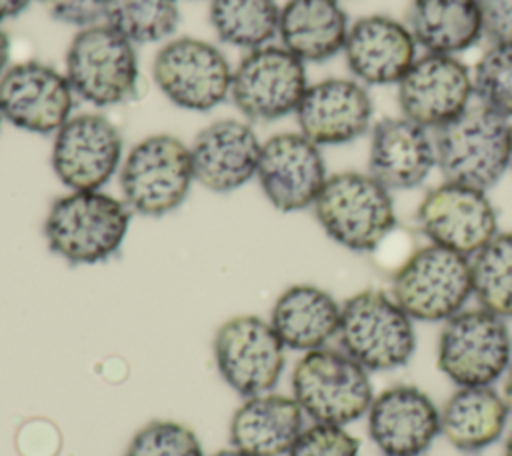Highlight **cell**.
Wrapping results in <instances>:
<instances>
[{"instance_id": "obj_6", "label": "cell", "mask_w": 512, "mask_h": 456, "mask_svg": "<svg viewBox=\"0 0 512 456\" xmlns=\"http://www.w3.org/2000/svg\"><path fill=\"white\" fill-rule=\"evenodd\" d=\"M436 364L458 388L492 386L512 364L506 318L482 306L460 310L440 330Z\"/></svg>"}, {"instance_id": "obj_2", "label": "cell", "mask_w": 512, "mask_h": 456, "mask_svg": "<svg viewBox=\"0 0 512 456\" xmlns=\"http://www.w3.org/2000/svg\"><path fill=\"white\" fill-rule=\"evenodd\" d=\"M436 166L444 180L492 188L510 168V120L484 104H470L436 130Z\"/></svg>"}, {"instance_id": "obj_1", "label": "cell", "mask_w": 512, "mask_h": 456, "mask_svg": "<svg viewBox=\"0 0 512 456\" xmlns=\"http://www.w3.org/2000/svg\"><path fill=\"white\" fill-rule=\"evenodd\" d=\"M128 226L126 202L100 190H72L52 202L44 238L70 264H98L120 250Z\"/></svg>"}, {"instance_id": "obj_23", "label": "cell", "mask_w": 512, "mask_h": 456, "mask_svg": "<svg viewBox=\"0 0 512 456\" xmlns=\"http://www.w3.org/2000/svg\"><path fill=\"white\" fill-rule=\"evenodd\" d=\"M302 430L304 412L294 396L264 392L232 414L230 444L248 456H286Z\"/></svg>"}, {"instance_id": "obj_4", "label": "cell", "mask_w": 512, "mask_h": 456, "mask_svg": "<svg viewBox=\"0 0 512 456\" xmlns=\"http://www.w3.org/2000/svg\"><path fill=\"white\" fill-rule=\"evenodd\" d=\"M338 342L368 372L396 370L406 366L416 350L414 320L392 294L360 290L340 308Z\"/></svg>"}, {"instance_id": "obj_14", "label": "cell", "mask_w": 512, "mask_h": 456, "mask_svg": "<svg viewBox=\"0 0 512 456\" xmlns=\"http://www.w3.org/2000/svg\"><path fill=\"white\" fill-rule=\"evenodd\" d=\"M122 160L120 130L98 112L70 116L52 144V170L70 190H100Z\"/></svg>"}, {"instance_id": "obj_36", "label": "cell", "mask_w": 512, "mask_h": 456, "mask_svg": "<svg viewBox=\"0 0 512 456\" xmlns=\"http://www.w3.org/2000/svg\"><path fill=\"white\" fill-rule=\"evenodd\" d=\"M32 0H0V22L22 14Z\"/></svg>"}, {"instance_id": "obj_17", "label": "cell", "mask_w": 512, "mask_h": 456, "mask_svg": "<svg viewBox=\"0 0 512 456\" xmlns=\"http://www.w3.org/2000/svg\"><path fill=\"white\" fill-rule=\"evenodd\" d=\"M256 178L276 210L298 212L314 204L328 174L318 144L300 132H282L262 144Z\"/></svg>"}, {"instance_id": "obj_42", "label": "cell", "mask_w": 512, "mask_h": 456, "mask_svg": "<svg viewBox=\"0 0 512 456\" xmlns=\"http://www.w3.org/2000/svg\"><path fill=\"white\" fill-rule=\"evenodd\" d=\"M0 122H2V116H0Z\"/></svg>"}, {"instance_id": "obj_32", "label": "cell", "mask_w": 512, "mask_h": 456, "mask_svg": "<svg viewBox=\"0 0 512 456\" xmlns=\"http://www.w3.org/2000/svg\"><path fill=\"white\" fill-rule=\"evenodd\" d=\"M124 456H204L194 430L174 420H152L126 446Z\"/></svg>"}, {"instance_id": "obj_39", "label": "cell", "mask_w": 512, "mask_h": 456, "mask_svg": "<svg viewBox=\"0 0 512 456\" xmlns=\"http://www.w3.org/2000/svg\"><path fill=\"white\" fill-rule=\"evenodd\" d=\"M210 456H248V454H244V452H240L236 448H224V450H218V452H214Z\"/></svg>"}, {"instance_id": "obj_41", "label": "cell", "mask_w": 512, "mask_h": 456, "mask_svg": "<svg viewBox=\"0 0 512 456\" xmlns=\"http://www.w3.org/2000/svg\"><path fill=\"white\" fill-rule=\"evenodd\" d=\"M510 168H512V122H510Z\"/></svg>"}, {"instance_id": "obj_31", "label": "cell", "mask_w": 512, "mask_h": 456, "mask_svg": "<svg viewBox=\"0 0 512 456\" xmlns=\"http://www.w3.org/2000/svg\"><path fill=\"white\" fill-rule=\"evenodd\" d=\"M478 102L512 118V44H490L472 72Z\"/></svg>"}, {"instance_id": "obj_19", "label": "cell", "mask_w": 512, "mask_h": 456, "mask_svg": "<svg viewBox=\"0 0 512 456\" xmlns=\"http://www.w3.org/2000/svg\"><path fill=\"white\" fill-rule=\"evenodd\" d=\"M372 98L358 80L326 78L310 84L296 108L300 134L318 146L360 138L372 122Z\"/></svg>"}, {"instance_id": "obj_3", "label": "cell", "mask_w": 512, "mask_h": 456, "mask_svg": "<svg viewBox=\"0 0 512 456\" xmlns=\"http://www.w3.org/2000/svg\"><path fill=\"white\" fill-rule=\"evenodd\" d=\"M312 208L322 230L352 252L376 250L396 226L390 190L364 172L328 176Z\"/></svg>"}, {"instance_id": "obj_27", "label": "cell", "mask_w": 512, "mask_h": 456, "mask_svg": "<svg viewBox=\"0 0 512 456\" xmlns=\"http://www.w3.org/2000/svg\"><path fill=\"white\" fill-rule=\"evenodd\" d=\"M406 26L430 54L456 56L482 38L478 0H412Z\"/></svg>"}, {"instance_id": "obj_34", "label": "cell", "mask_w": 512, "mask_h": 456, "mask_svg": "<svg viewBox=\"0 0 512 456\" xmlns=\"http://www.w3.org/2000/svg\"><path fill=\"white\" fill-rule=\"evenodd\" d=\"M46 12L64 24L86 28L104 18L106 0H40Z\"/></svg>"}, {"instance_id": "obj_35", "label": "cell", "mask_w": 512, "mask_h": 456, "mask_svg": "<svg viewBox=\"0 0 512 456\" xmlns=\"http://www.w3.org/2000/svg\"><path fill=\"white\" fill-rule=\"evenodd\" d=\"M482 36L490 44H512V0H478Z\"/></svg>"}, {"instance_id": "obj_22", "label": "cell", "mask_w": 512, "mask_h": 456, "mask_svg": "<svg viewBox=\"0 0 512 456\" xmlns=\"http://www.w3.org/2000/svg\"><path fill=\"white\" fill-rule=\"evenodd\" d=\"M434 166L436 146L428 128L406 116H392L374 124L368 174L390 192L420 186Z\"/></svg>"}, {"instance_id": "obj_16", "label": "cell", "mask_w": 512, "mask_h": 456, "mask_svg": "<svg viewBox=\"0 0 512 456\" xmlns=\"http://www.w3.org/2000/svg\"><path fill=\"white\" fill-rule=\"evenodd\" d=\"M398 106L412 122L438 130L470 106L472 74L464 62L448 54L418 56L400 78Z\"/></svg>"}, {"instance_id": "obj_13", "label": "cell", "mask_w": 512, "mask_h": 456, "mask_svg": "<svg viewBox=\"0 0 512 456\" xmlns=\"http://www.w3.org/2000/svg\"><path fill=\"white\" fill-rule=\"evenodd\" d=\"M430 244L472 258L498 234V216L486 190L444 180L426 192L416 212Z\"/></svg>"}, {"instance_id": "obj_26", "label": "cell", "mask_w": 512, "mask_h": 456, "mask_svg": "<svg viewBox=\"0 0 512 456\" xmlns=\"http://www.w3.org/2000/svg\"><path fill=\"white\" fill-rule=\"evenodd\" d=\"M348 28L338 0H286L280 8L282 46L302 62H326L342 52Z\"/></svg>"}, {"instance_id": "obj_18", "label": "cell", "mask_w": 512, "mask_h": 456, "mask_svg": "<svg viewBox=\"0 0 512 456\" xmlns=\"http://www.w3.org/2000/svg\"><path fill=\"white\" fill-rule=\"evenodd\" d=\"M368 436L384 456H422L440 434V408L412 384H396L374 396Z\"/></svg>"}, {"instance_id": "obj_12", "label": "cell", "mask_w": 512, "mask_h": 456, "mask_svg": "<svg viewBox=\"0 0 512 456\" xmlns=\"http://www.w3.org/2000/svg\"><path fill=\"white\" fill-rule=\"evenodd\" d=\"M308 86L304 62L284 46L266 44L232 70L230 98L246 118L270 122L296 112Z\"/></svg>"}, {"instance_id": "obj_15", "label": "cell", "mask_w": 512, "mask_h": 456, "mask_svg": "<svg viewBox=\"0 0 512 456\" xmlns=\"http://www.w3.org/2000/svg\"><path fill=\"white\" fill-rule=\"evenodd\" d=\"M74 96L66 74L36 60L8 66L0 76V116L26 132H58L72 114Z\"/></svg>"}, {"instance_id": "obj_28", "label": "cell", "mask_w": 512, "mask_h": 456, "mask_svg": "<svg viewBox=\"0 0 512 456\" xmlns=\"http://www.w3.org/2000/svg\"><path fill=\"white\" fill-rule=\"evenodd\" d=\"M276 0H212L210 24L216 36L236 48L256 50L278 34Z\"/></svg>"}, {"instance_id": "obj_11", "label": "cell", "mask_w": 512, "mask_h": 456, "mask_svg": "<svg viewBox=\"0 0 512 456\" xmlns=\"http://www.w3.org/2000/svg\"><path fill=\"white\" fill-rule=\"evenodd\" d=\"M152 78L174 106L208 112L230 96L232 70L214 44L182 36L156 52Z\"/></svg>"}, {"instance_id": "obj_9", "label": "cell", "mask_w": 512, "mask_h": 456, "mask_svg": "<svg viewBox=\"0 0 512 456\" xmlns=\"http://www.w3.org/2000/svg\"><path fill=\"white\" fill-rule=\"evenodd\" d=\"M194 180L190 148L172 134L140 140L120 166V188L130 210L164 216L188 196Z\"/></svg>"}, {"instance_id": "obj_7", "label": "cell", "mask_w": 512, "mask_h": 456, "mask_svg": "<svg viewBox=\"0 0 512 456\" xmlns=\"http://www.w3.org/2000/svg\"><path fill=\"white\" fill-rule=\"evenodd\" d=\"M392 298L418 322H446L472 292L470 258L428 244L414 250L392 276Z\"/></svg>"}, {"instance_id": "obj_38", "label": "cell", "mask_w": 512, "mask_h": 456, "mask_svg": "<svg viewBox=\"0 0 512 456\" xmlns=\"http://www.w3.org/2000/svg\"><path fill=\"white\" fill-rule=\"evenodd\" d=\"M500 394H502L508 410L512 412V364H510V368L504 374V382H502V392Z\"/></svg>"}, {"instance_id": "obj_20", "label": "cell", "mask_w": 512, "mask_h": 456, "mask_svg": "<svg viewBox=\"0 0 512 456\" xmlns=\"http://www.w3.org/2000/svg\"><path fill=\"white\" fill-rule=\"evenodd\" d=\"M342 52L360 84H398L416 60V40L406 24L384 14H370L348 28Z\"/></svg>"}, {"instance_id": "obj_40", "label": "cell", "mask_w": 512, "mask_h": 456, "mask_svg": "<svg viewBox=\"0 0 512 456\" xmlns=\"http://www.w3.org/2000/svg\"><path fill=\"white\" fill-rule=\"evenodd\" d=\"M504 456H512V432L506 436V442H504Z\"/></svg>"}, {"instance_id": "obj_33", "label": "cell", "mask_w": 512, "mask_h": 456, "mask_svg": "<svg viewBox=\"0 0 512 456\" xmlns=\"http://www.w3.org/2000/svg\"><path fill=\"white\" fill-rule=\"evenodd\" d=\"M360 442L346 426L318 424L304 428L286 456H358Z\"/></svg>"}, {"instance_id": "obj_30", "label": "cell", "mask_w": 512, "mask_h": 456, "mask_svg": "<svg viewBox=\"0 0 512 456\" xmlns=\"http://www.w3.org/2000/svg\"><path fill=\"white\" fill-rule=\"evenodd\" d=\"M180 20L178 0H106L104 22L132 44L170 36Z\"/></svg>"}, {"instance_id": "obj_8", "label": "cell", "mask_w": 512, "mask_h": 456, "mask_svg": "<svg viewBox=\"0 0 512 456\" xmlns=\"http://www.w3.org/2000/svg\"><path fill=\"white\" fill-rule=\"evenodd\" d=\"M66 78L74 94L92 106L126 102L140 78L134 44L108 24L80 28L66 52Z\"/></svg>"}, {"instance_id": "obj_5", "label": "cell", "mask_w": 512, "mask_h": 456, "mask_svg": "<svg viewBox=\"0 0 512 456\" xmlns=\"http://www.w3.org/2000/svg\"><path fill=\"white\" fill-rule=\"evenodd\" d=\"M292 396L318 424L348 426L366 416L374 388L370 372L342 348L304 352L292 370Z\"/></svg>"}, {"instance_id": "obj_29", "label": "cell", "mask_w": 512, "mask_h": 456, "mask_svg": "<svg viewBox=\"0 0 512 456\" xmlns=\"http://www.w3.org/2000/svg\"><path fill=\"white\" fill-rule=\"evenodd\" d=\"M478 304L502 318L512 316V232H498L470 258Z\"/></svg>"}, {"instance_id": "obj_25", "label": "cell", "mask_w": 512, "mask_h": 456, "mask_svg": "<svg viewBox=\"0 0 512 456\" xmlns=\"http://www.w3.org/2000/svg\"><path fill=\"white\" fill-rule=\"evenodd\" d=\"M510 410L492 386H462L440 408V434L464 454L492 446L506 430Z\"/></svg>"}, {"instance_id": "obj_10", "label": "cell", "mask_w": 512, "mask_h": 456, "mask_svg": "<svg viewBox=\"0 0 512 456\" xmlns=\"http://www.w3.org/2000/svg\"><path fill=\"white\" fill-rule=\"evenodd\" d=\"M284 348L272 324L254 314L226 320L212 340L218 374L244 398L274 390L286 364Z\"/></svg>"}, {"instance_id": "obj_24", "label": "cell", "mask_w": 512, "mask_h": 456, "mask_svg": "<svg viewBox=\"0 0 512 456\" xmlns=\"http://www.w3.org/2000/svg\"><path fill=\"white\" fill-rule=\"evenodd\" d=\"M340 308L330 292L312 284H294L276 298L270 324L286 348L310 352L338 336Z\"/></svg>"}, {"instance_id": "obj_37", "label": "cell", "mask_w": 512, "mask_h": 456, "mask_svg": "<svg viewBox=\"0 0 512 456\" xmlns=\"http://www.w3.org/2000/svg\"><path fill=\"white\" fill-rule=\"evenodd\" d=\"M8 58H10V38H8V34L0 28V76H2V72L6 70Z\"/></svg>"}, {"instance_id": "obj_21", "label": "cell", "mask_w": 512, "mask_h": 456, "mask_svg": "<svg viewBox=\"0 0 512 456\" xmlns=\"http://www.w3.org/2000/svg\"><path fill=\"white\" fill-rule=\"evenodd\" d=\"M262 144L246 122L218 120L198 132L190 146L194 180L218 194L244 186L256 176Z\"/></svg>"}]
</instances>
